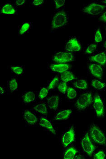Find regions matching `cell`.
I'll return each mask as SVG.
<instances>
[{
	"label": "cell",
	"mask_w": 106,
	"mask_h": 159,
	"mask_svg": "<svg viewBox=\"0 0 106 159\" xmlns=\"http://www.w3.org/2000/svg\"><path fill=\"white\" fill-rule=\"evenodd\" d=\"M64 49L66 52L72 53L79 52L82 51V44L77 37H71L66 42Z\"/></svg>",
	"instance_id": "cell-8"
},
{
	"label": "cell",
	"mask_w": 106,
	"mask_h": 159,
	"mask_svg": "<svg viewBox=\"0 0 106 159\" xmlns=\"http://www.w3.org/2000/svg\"><path fill=\"white\" fill-rule=\"evenodd\" d=\"M73 87L76 90H86L88 88V82L86 80H77L73 84Z\"/></svg>",
	"instance_id": "cell-25"
},
{
	"label": "cell",
	"mask_w": 106,
	"mask_h": 159,
	"mask_svg": "<svg viewBox=\"0 0 106 159\" xmlns=\"http://www.w3.org/2000/svg\"><path fill=\"white\" fill-rule=\"evenodd\" d=\"M50 93V90L47 87H43L40 88L37 97L41 102H43L45 99H47Z\"/></svg>",
	"instance_id": "cell-27"
},
{
	"label": "cell",
	"mask_w": 106,
	"mask_h": 159,
	"mask_svg": "<svg viewBox=\"0 0 106 159\" xmlns=\"http://www.w3.org/2000/svg\"><path fill=\"white\" fill-rule=\"evenodd\" d=\"M89 135L96 144L100 146H106V136L104 131L97 125H91L89 128Z\"/></svg>",
	"instance_id": "cell-4"
},
{
	"label": "cell",
	"mask_w": 106,
	"mask_h": 159,
	"mask_svg": "<svg viewBox=\"0 0 106 159\" xmlns=\"http://www.w3.org/2000/svg\"><path fill=\"white\" fill-rule=\"evenodd\" d=\"M60 96L57 94H55L48 97L46 102L50 110L56 111L60 107Z\"/></svg>",
	"instance_id": "cell-13"
},
{
	"label": "cell",
	"mask_w": 106,
	"mask_h": 159,
	"mask_svg": "<svg viewBox=\"0 0 106 159\" xmlns=\"http://www.w3.org/2000/svg\"><path fill=\"white\" fill-rule=\"evenodd\" d=\"M26 2V0H15L14 2V4L17 7H21L25 6Z\"/></svg>",
	"instance_id": "cell-36"
},
{
	"label": "cell",
	"mask_w": 106,
	"mask_h": 159,
	"mask_svg": "<svg viewBox=\"0 0 106 159\" xmlns=\"http://www.w3.org/2000/svg\"><path fill=\"white\" fill-rule=\"evenodd\" d=\"M48 68L53 72L61 74L69 70L71 66L68 63L53 62L49 65Z\"/></svg>",
	"instance_id": "cell-14"
},
{
	"label": "cell",
	"mask_w": 106,
	"mask_h": 159,
	"mask_svg": "<svg viewBox=\"0 0 106 159\" xmlns=\"http://www.w3.org/2000/svg\"><path fill=\"white\" fill-rule=\"evenodd\" d=\"M98 48V45L96 43H90L88 44L85 49V53L87 55L94 54Z\"/></svg>",
	"instance_id": "cell-30"
},
{
	"label": "cell",
	"mask_w": 106,
	"mask_h": 159,
	"mask_svg": "<svg viewBox=\"0 0 106 159\" xmlns=\"http://www.w3.org/2000/svg\"><path fill=\"white\" fill-rule=\"evenodd\" d=\"M44 0H33L30 2V4L34 7H41L44 6Z\"/></svg>",
	"instance_id": "cell-34"
},
{
	"label": "cell",
	"mask_w": 106,
	"mask_h": 159,
	"mask_svg": "<svg viewBox=\"0 0 106 159\" xmlns=\"http://www.w3.org/2000/svg\"><path fill=\"white\" fill-rule=\"evenodd\" d=\"M37 94L36 92L33 91H27L23 92L21 96L22 103L25 105H29L36 101Z\"/></svg>",
	"instance_id": "cell-16"
},
{
	"label": "cell",
	"mask_w": 106,
	"mask_h": 159,
	"mask_svg": "<svg viewBox=\"0 0 106 159\" xmlns=\"http://www.w3.org/2000/svg\"><path fill=\"white\" fill-rule=\"evenodd\" d=\"M106 158V154L104 151H99L94 155V158L95 159H105Z\"/></svg>",
	"instance_id": "cell-35"
},
{
	"label": "cell",
	"mask_w": 106,
	"mask_h": 159,
	"mask_svg": "<svg viewBox=\"0 0 106 159\" xmlns=\"http://www.w3.org/2000/svg\"><path fill=\"white\" fill-rule=\"evenodd\" d=\"M59 76H60L61 81H63L64 82H66V83H68L71 81H73L76 78L75 75H74L73 72L69 71V70L60 74Z\"/></svg>",
	"instance_id": "cell-23"
},
{
	"label": "cell",
	"mask_w": 106,
	"mask_h": 159,
	"mask_svg": "<svg viewBox=\"0 0 106 159\" xmlns=\"http://www.w3.org/2000/svg\"><path fill=\"white\" fill-rule=\"evenodd\" d=\"M94 42L97 44L102 43L103 41V37L102 35V31L100 28L96 29L94 33Z\"/></svg>",
	"instance_id": "cell-31"
},
{
	"label": "cell",
	"mask_w": 106,
	"mask_h": 159,
	"mask_svg": "<svg viewBox=\"0 0 106 159\" xmlns=\"http://www.w3.org/2000/svg\"><path fill=\"white\" fill-rule=\"evenodd\" d=\"M99 19L100 21L106 24V11L99 15Z\"/></svg>",
	"instance_id": "cell-37"
},
{
	"label": "cell",
	"mask_w": 106,
	"mask_h": 159,
	"mask_svg": "<svg viewBox=\"0 0 106 159\" xmlns=\"http://www.w3.org/2000/svg\"><path fill=\"white\" fill-rule=\"evenodd\" d=\"M101 3L103 4H104V5L106 7V0H104V1H101Z\"/></svg>",
	"instance_id": "cell-39"
},
{
	"label": "cell",
	"mask_w": 106,
	"mask_h": 159,
	"mask_svg": "<svg viewBox=\"0 0 106 159\" xmlns=\"http://www.w3.org/2000/svg\"><path fill=\"white\" fill-rule=\"evenodd\" d=\"M91 62H95L104 66L106 64V52H100L92 55L88 59Z\"/></svg>",
	"instance_id": "cell-17"
},
{
	"label": "cell",
	"mask_w": 106,
	"mask_h": 159,
	"mask_svg": "<svg viewBox=\"0 0 106 159\" xmlns=\"http://www.w3.org/2000/svg\"><path fill=\"white\" fill-rule=\"evenodd\" d=\"M22 116L26 123L29 125L34 126L37 124L38 118L34 111L32 110H25L22 114Z\"/></svg>",
	"instance_id": "cell-11"
},
{
	"label": "cell",
	"mask_w": 106,
	"mask_h": 159,
	"mask_svg": "<svg viewBox=\"0 0 106 159\" xmlns=\"http://www.w3.org/2000/svg\"><path fill=\"white\" fill-rule=\"evenodd\" d=\"M66 97L70 101L75 100L77 98V92L76 89L70 86H68L65 94Z\"/></svg>",
	"instance_id": "cell-28"
},
{
	"label": "cell",
	"mask_w": 106,
	"mask_h": 159,
	"mask_svg": "<svg viewBox=\"0 0 106 159\" xmlns=\"http://www.w3.org/2000/svg\"><path fill=\"white\" fill-rule=\"evenodd\" d=\"M80 147L82 152L88 157H91L96 150V147L93 143L89 133H85L80 140Z\"/></svg>",
	"instance_id": "cell-5"
},
{
	"label": "cell",
	"mask_w": 106,
	"mask_h": 159,
	"mask_svg": "<svg viewBox=\"0 0 106 159\" xmlns=\"http://www.w3.org/2000/svg\"><path fill=\"white\" fill-rule=\"evenodd\" d=\"M72 115V110L63 109L57 111L54 116V119L56 120H65L70 118Z\"/></svg>",
	"instance_id": "cell-18"
},
{
	"label": "cell",
	"mask_w": 106,
	"mask_h": 159,
	"mask_svg": "<svg viewBox=\"0 0 106 159\" xmlns=\"http://www.w3.org/2000/svg\"><path fill=\"white\" fill-rule=\"evenodd\" d=\"M91 86L97 91H103L106 87V83L100 79H94L91 81Z\"/></svg>",
	"instance_id": "cell-22"
},
{
	"label": "cell",
	"mask_w": 106,
	"mask_h": 159,
	"mask_svg": "<svg viewBox=\"0 0 106 159\" xmlns=\"http://www.w3.org/2000/svg\"><path fill=\"white\" fill-rule=\"evenodd\" d=\"M68 87V83L60 80L58 85L57 89L59 92L62 94H65Z\"/></svg>",
	"instance_id": "cell-32"
},
{
	"label": "cell",
	"mask_w": 106,
	"mask_h": 159,
	"mask_svg": "<svg viewBox=\"0 0 106 159\" xmlns=\"http://www.w3.org/2000/svg\"><path fill=\"white\" fill-rule=\"evenodd\" d=\"M55 9L57 11H60V10L65 5V1L64 0H55L54 1Z\"/></svg>",
	"instance_id": "cell-33"
},
{
	"label": "cell",
	"mask_w": 106,
	"mask_h": 159,
	"mask_svg": "<svg viewBox=\"0 0 106 159\" xmlns=\"http://www.w3.org/2000/svg\"></svg>",
	"instance_id": "cell-41"
},
{
	"label": "cell",
	"mask_w": 106,
	"mask_h": 159,
	"mask_svg": "<svg viewBox=\"0 0 106 159\" xmlns=\"http://www.w3.org/2000/svg\"><path fill=\"white\" fill-rule=\"evenodd\" d=\"M0 14L5 15H18V10L14 4L11 2H7L1 7Z\"/></svg>",
	"instance_id": "cell-15"
},
{
	"label": "cell",
	"mask_w": 106,
	"mask_h": 159,
	"mask_svg": "<svg viewBox=\"0 0 106 159\" xmlns=\"http://www.w3.org/2000/svg\"><path fill=\"white\" fill-rule=\"evenodd\" d=\"M88 70L92 76L98 79H102L104 73V66L99 64L91 62L88 66Z\"/></svg>",
	"instance_id": "cell-10"
},
{
	"label": "cell",
	"mask_w": 106,
	"mask_h": 159,
	"mask_svg": "<svg viewBox=\"0 0 106 159\" xmlns=\"http://www.w3.org/2000/svg\"><path fill=\"white\" fill-rule=\"evenodd\" d=\"M76 133L74 127L71 126L65 130L62 135L61 141L62 147L66 148L71 145L75 140Z\"/></svg>",
	"instance_id": "cell-9"
},
{
	"label": "cell",
	"mask_w": 106,
	"mask_h": 159,
	"mask_svg": "<svg viewBox=\"0 0 106 159\" xmlns=\"http://www.w3.org/2000/svg\"><path fill=\"white\" fill-rule=\"evenodd\" d=\"M33 27L32 22H23L18 26V34L19 36H24L28 33Z\"/></svg>",
	"instance_id": "cell-20"
},
{
	"label": "cell",
	"mask_w": 106,
	"mask_h": 159,
	"mask_svg": "<svg viewBox=\"0 0 106 159\" xmlns=\"http://www.w3.org/2000/svg\"><path fill=\"white\" fill-rule=\"evenodd\" d=\"M68 16L67 11L60 10L54 14L51 19L50 31H56L65 27L68 23Z\"/></svg>",
	"instance_id": "cell-1"
},
{
	"label": "cell",
	"mask_w": 106,
	"mask_h": 159,
	"mask_svg": "<svg viewBox=\"0 0 106 159\" xmlns=\"http://www.w3.org/2000/svg\"><path fill=\"white\" fill-rule=\"evenodd\" d=\"M103 47L106 50V41H105L104 43H103Z\"/></svg>",
	"instance_id": "cell-40"
},
{
	"label": "cell",
	"mask_w": 106,
	"mask_h": 159,
	"mask_svg": "<svg viewBox=\"0 0 106 159\" xmlns=\"http://www.w3.org/2000/svg\"><path fill=\"white\" fill-rule=\"evenodd\" d=\"M39 124L41 127L50 131L54 135L56 134V129L54 126L53 123L46 117L40 116L39 119Z\"/></svg>",
	"instance_id": "cell-12"
},
{
	"label": "cell",
	"mask_w": 106,
	"mask_h": 159,
	"mask_svg": "<svg viewBox=\"0 0 106 159\" xmlns=\"http://www.w3.org/2000/svg\"><path fill=\"white\" fill-rule=\"evenodd\" d=\"M18 80L16 77H12L7 81V88L9 92H16L18 90Z\"/></svg>",
	"instance_id": "cell-24"
},
{
	"label": "cell",
	"mask_w": 106,
	"mask_h": 159,
	"mask_svg": "<svg viewBox=\"0 0 106 159\" xmlns=\"http://www.w3.org/2000/svg\"><path fill=\"white\" fill-rule=\"evenodd\" d=\"M93 93L91 90L85 91L77 99L75 106L78 111H83L88 108L93 103Z\"/></svg>",
	"instance_id": "cell-2"
},
{
	"label": "cell",
	"mask_w": 106,
	"mask_h": 159,
	"mask_svg": "<svg viewBox=\"0 0 106 159\" xmlns=\"http://www.w3.org/2000/svg\"><path fill=\"white\" fill-rule=\"evenodd\" d=\"M31 110L34 112L40 113L43 116H46L48 114L49 108L46 102H41L35 104Z\"/></svg>",
	"instance_id": "cell-19"
},
{
	"label": "cell",
	"mask_w": 106,
	"mask_h": 159,
	"mask_svg": "<svg viewBox=\"0 0 106 159\" xmlns=\"http://www.w3.org/2000/svg\"><path fill=\"white\" fill-rule=\"evenodd\" d=\"M106 7L101 3L92 2L88 3L82 7L81 11L84 14L91 16H97L100 15L105 11Z\"/></svg>",
	"instance_id": "cell-3"
},
{
	"label": "cell",
	"mask_w": 106,
	"mask_h": 159,
	"mask_svg": "<svg viewBox=\"0 0 106 159\" xmlns=\"http://www.w3.org/2000/svg\"><path fill=\"white\" fill-rule=\"evenodd\" d=\"M78 153V151L76 148L71 147L67 148L64 152L63 158L64 159H75Z\"/></svg>",
	"instance_id": "cell-21"
},
{
	"label": "cell",
	"mask_w": 106,
	"mask_h": 159,
	"mask_svg": "<svg viewBox=\"0 0 106 159\" xmlns=\"http://www.w3.org/2000/svg\"><path fill=\"white\" fill-rule=\"evenodd\" d=\"M60 81V76L56 75L52 77L47 83V88L50 91H54L56 88H57L59 82Z\"/></svg>",
	"instance_id": "cell-26"
},
{
	"label": "cell",
	"mask_w": 106,
	"mask_h": 159,
	"mask_svg": "<svg viewBox=\"0 0 106 159\" xmlns=\"http://www.w3.org/2000/svg\"><path fill=\"white\" fill-rule=\"evenodd\" d=\"M0 93L1 95H4L6 93L5 88H4L3 86H1L0 87Z\"/></svg>",
	"instance_id": "cell-38"
},
{
	"label": "cell",
	"mask_w": 106,
	"mask_h": 159,
	"mask_svg": "<svg viewBox=\"0 0 106 159\" xmlns=\"http://www.w3.org/2000/svg\"><path fill=\"white\" fill-rule=\"evenodd\" d=\"M10 69L12 73L18 76L23 75L25 72V68L23 66H11Z\"/></svg>",
	"instance_id": "cell-29"
},
{
	"label": "cell",
	"mask_w": 106,
	"mask_h": 159,
	"mask_svg": "<svg viewBox=\"0 0 106 159\" xmlns=\"http://www.w3.org/2000/svg\"><path fill=\"white\" fill-rule=\"evenodd\" d=\"M93 108L96 116L99 118L104 117L105 114V108L104 100L99 94H97L93 98Z\"/></svg>",
	"instance_id": "cell-7"
},
{
	"label": "cell",
	"mask_w": 106,
	"mask_h": 159,
	"mask_svg": "<svg viewBox=\"0 0 106 159\" xmlns=\"http://www.w3.org/2000/svg\"><path fill=\"white\" fill-rule=\"evenodd\" d=\"M53 62L68 63L76 60L75 56L72 53L66 51H59L55 53L51 57Z\"/></svg>",
	"instance_id": "cell-6"
}]
</instances>
